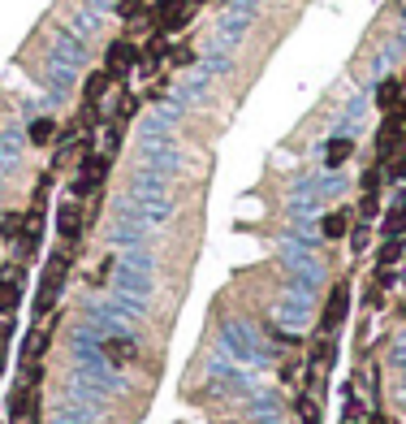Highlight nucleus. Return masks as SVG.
I'll return each mask as SVG.
<instances>
[{"label":"nucleus","instance_id":"f257e3e1","mask_svg":"<svg viewBox=\"0 0 406 424\" xmlns=\"http://www.w3.org/2000/svg\"><path fill=\"white\" fill-rule=\"evenodd\" d=\"M65 273H70V251L61 247L52 260H48V269H43V282H39V303H35V312H52V303H56V295H61V282H65Z\"/></svg>","mask_w":406,"mask_h":424},{"label":"nucleus","instance_id":"f03ea898","mask_svg":"<svg viewBox=\"0 0 406 424\" xmlns=\"http://www.w3.org/2000/svg\"><path fill=\"white\" fill-rule=\"evenodd\" d=\"M346 312H351V290L333 286V290H328V303H324V316H320V329H324V334H337V325L346 321Z\"/></svg>","mask_w":406,"mask_h":424},{"label":"nucleus","instance_id":"7ed1b4c3","mask_svg":"<svg viewBox=\"0 0 406 424\" xmlns=\"http://www.w3.org/2000/svg\"><path fill=\"white\" fill-rule=\"evenodd\" d=\"M22 303V269L9 264L5 273H0V316H14Z\"/></svg>","mask_w":406,"mask_h":424},{"label":"nucleus","instance_id":"20e7f679","mask_svg":"<svg viewBox=\"0 0 406 424\" xmlns=\"http://www.w3.org/2000/svg\"><path fill=\"white\" fill-rule=\"evenodd\" d=\"M56 230H61L65 243H74L82 234V203L78 199H65L61 208H56Z\"/></svg>","mask_w":406,"mask_h":424},{"label":"nucleus","instance_id":"39448f33","mask_svg":"<svg viewBox=\"0 0 406 424\" xmlns=\"http://www.w3.org/2000/svg\"><path fill=\"white\" fill-rule=\"evenodd\" d=\"M134 61H139V48H134L130 39H117V43L108 48V74H112V78H117V74H126Z\"/></svg>","mask_w":406,"mask_h":424},{"label":"nucleus","instance_id":"423d86ee","mask_svg":"<svg viewBox=\"0 0 406 424\" xmlns=\"http://www.w3.org/2000/svg\"><path fill=\"white\" fill-rule=\"evenodd\" d=\"M320 230H324V238H346V234H351V208L328 212V217L320 221Z\"/></svg>","mask_w":406,"mask_h":424},{"label":"nucleus","instance_id":"0eeeda50","mask_svg":"<svg viewBox=\"0 0 406 424\" xmlns=\"http://www.w3.org/2000/svg\"><path fill=\"white\" fill-rule=\"evenodd\" d=\"M104 359L108 364H130L134 359V342H126V338H104Z\"/></svg>","mask_w":406,"mask_h":424},{"label":"nucleus","instance_id":"6e6552de","mask_svg":"<svg viewBox=\"0 0 406 424\" xmlns=\"http://www.w3.org/2000/svg\"><path fill=\"white\" fill-rule=\"evenodd\" d=\"M397 100H402V83H397V78L380 83V91H376V104H380L385 113H397Z\"/></svg>","mask_w":406,"mask_h":424},{"label":"nucleus","instance_id":"1a4fd4ad","mask_svg":"<svg viewBox=\"0 0 406 424\" xmlns=\"http://www.w3.org/2000/svg\"><path fill=\"white\" fill-rule=\"evenodd\" d=\"M108 83H112V74H108V70L91 74V78H87V91H82V95H87V104H100V100L108 95Z\"/></svg>","mask_w":406,"mask_h":424},{"label":"nucleus","instance_id":"9d476101","mask_svg":"<svg viewBox=\"0 0 406 424\" xmlns=\"http://www.w3.org/2000/svg\"><path fill=\"white\" fill-rule=\"evenodd\" d=\"M385 238H402L406 234V203H397V208H389V217H385Z\"/></svg>","mask_w":406,"mask_h":424},{"label":"nucleus","instance_id":"9b49d317","mask_svg":"<svg viewBox=\"0 0 406 424\" xmlns=\"http://www.w3.org/2000/svg\"><path fill=\"white\" fill-rule=\"evenodd\" d=\"M351 152H355V143H351V139H333V143H328V156H324V161L337 169V165H346V161H351Z\"/></svg>","mask_w":406,"mask_h":424},{"label":"nucleus","instance_id":"f8f14e48","mask_svg":"<svg viewBox=\"0 0 406 424\" xmlns=\"http://www.w3.org/2000/svg\"><path fill=\"white\" fill-rule=\"evenodd\" d=\"M402 260V238H389L385 247H380V255H376V264L380 269H393V264Z\"/></svg>","mask_w":406,"mask_h":424},{"label":"nucleus","instance_id":"ddd939ff","mask_svg":"<svg viewBox=\"0 0 406 424\" xmlns=\"http://www.w3.org/2000/svg\"><path fill=\"white\" fill-rule=\"evenodd\" d=\"M22 212H9V217H5V226H0V238H5V243H14V238H22Z\"/></svg>","mask_w":406,"mask_h":424},{"label":"nucleus","instance_id":"4468645a","mask_svg":"<svg viewBox=\"0 0 406 424\" xmlns=\"http://www.w3.org/2000/svg\"><path fill=\"white\" fill-rule=\"evenodd\" d=\"M52 134H56V126H52V122H48V117H43V122H35V126H31V143H39V147H43V143H52Z\"/></svg>","mask_w":406,"mask_h":424},{"label":"nucleus","instance_id":"2eb2a0df","mask_svg":"<svg viewBox=\"0 0 406 424\" xmlns=\"http://www.w3.org/2000/svg\"><path fill=\"white\" fill-rule=\"evenodd\" d=\"M359 217H376V191H363V203H359Z\"/></svg>","mask_w":406,"mask_h":424},{"label":"nucleus","instance_id":"dca6fc26","mask_svg":"<svg viewBox=\"0 0 406 424\" xmlns=\"http://www.w3.org/2000/svg\"><path fill=\"white\" fill-rule=\"evenodd\" d=\"M139 9H143V0H122V5H117V14H122V18H134Z\"/></svg>","mask_w":406,"mask_h":424},{"label":"nucleus","instance_id":"f3484780","mask_svg":"<svg viewBox=\"0 0 406 424\" xmlns=\"http://www.w3.org/2000/svg\"><path fill=\"white\" fill-rule=\"evenodd\" d=\"M363 191H380V169H368L363 174Z\"/></svg>","mask_w":406,"mask_h":424},{"label":"nucleus","instance_id":"a211bd4d","mask_svg":"<svg viewBox=\"0 0 406 424\" xmlns=\"http://www.w3.org/2000/svg\"><path fill=\"white\" fill-rule=\"evenodd\" d=\"M393 178H406V147H402V156L393 161Z\"/></svg>","mask_w":406,"mask_h":424},{"label":"nucleus","instance_id":"6ab92c4d","mask_svg":"<svg viewBox=\"0 0 406 424\" xmlns=\"http://www.w3.org/2000/svg\"><path fill=\"white\" fill-rule=\"evenodd\" d=\"M355 247H359V251L368 247V226H359V230H355Z\"/></svg>","mask_w":406,"mask_h":424},{"label":"nucleus","instance_id":"aec40b11","mask_svg":"<svg viewBox=\"0 0 406 424\" xmlns=\"http://www.w3.org/2000/svg\"><path fill=\"white\" fill-rule=\"evenodd\" d=\"M368 424H389V420H380V415H372V420H368Z\"/></svg>","mask_w":406,"mask_h":424}]
</instances>
